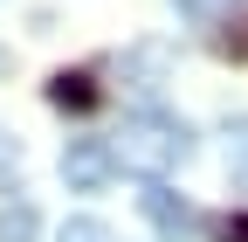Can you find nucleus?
I'll return each instance as SVG.
<instances>
[{"label":"nucleus","instance_id":"0eeeda50","mask_svg":"<svg viewBox=\"0 0 248 242\" xmlns=\"http://www.w3.org/2000/svg\"><path fill=\"white\" fill-rule=\"evenodd\" d=\"M55 242H117V235H110V222H97V215H69V222L55 228Z\"/></svg>","mask_w":248,"mask_h":242},{"label":"nucleus","instance_id":"6e6552de","mask_svg":"<svg viewBox=\"0 0 248 242\" xmlns=\"http://www.w3.org/2000/svg\"><path fill=\"white\" fill-rule=\"evenodd\" d=\"M228 166H234V187H248V118H228Z\"/></svg>","mask_w":248,"mask_h":242},{"label":"nucleus","instance_id":"9d476101","mask_svg":"<svg viewBox=\"0 0 248 242\" xmlns=\"http://www.w3.org/2000/svg\"><path fill=\"white\" fill-rule=\"evenodd\" d=\"M207 235H221V242H248V207H234L228 222H214Z\"/></svg>","mask_w":248,"mask_h":242},{"label":"nucleus","instance_id":"20e7f679","mask_svg":"<svg viewBox=\"0 0 248 242\" xmlns=\"http://www.w3.org/2000/svg\"><path fill=\"white\" fill-rule=\"evenodd\" d=\"M48 104L69 111V118H83V111L104 104V90H97V76H90V69H55V76H48Z\"/></svg>","mask_w":248,"mask_h":242},{"label":"nucleus","instance_id":"39448f33","mask_svg":"<svg viewBox=\"0 0 248 242\" xmlns=\"http://www.w3.org/2000/svg\"><path fill=\"white\" fill-rule=\"evenodd\" d=\"M241 7H248V0H172V14L193 21V28H221V21H234Z\"/></svg>","mask_w":248,"mask_h":242},{"label":"nucleus","instance_id":"f257e3e1","mask_svg":"<svg viewBox=\"0 0 248 242\" xmlns=\"http://www.w3.org/2000/svg\"><path fill=\"white\" fill-rule=\"evenodd\" d=\"M110 153H117V173L166 180L172 166L193 159V132H186V118H172L159 104H138V111H124V125L110 132Z\"/></svg>","mask_w":248,"mask_h":242},{"label":"nucleus","instance_id":"423d86ee","mask_svg":"<svg viewBox=\"0 0 248 242\" xmlns=\"http://www.w3.org/2000/svg\"><path fill=\"white\" fill-rule=\"evenodd\" d=\"M35 235H42L35 201H7V207H0V242H35Z\"/></svg>","mask_w":248,"mask_h":242},{"label":"nucleus","instance_id":"7ed1b4c3","mask_svg":"<svg viewBox=\"0 0 248 242\" xmlns=\"http://www.w3.org/2000/svg\"><path fill=\"white\" fill-rule=\"evenodd\" d=\"M62 180H69V194H97L117 180V153L110 138H69V153H62Z\"/></svg>","mask_w":248,"mask_h":242},{"label":"nucleus","instance_id":"9b49d317","mask_svg":"<svg viewBox=\"0 0 248 242\" xmlns=\"http://www.w3.org/2000/svg\"><path fill=\"white\" fill-rule=\"evenodd\" d=\"M0 69H7V49H0Z\"/></svg>","mask_w":248,"mask_h":242},{"label":"nucleus","instance_id":"f03ea898","mask_svg":"<svg viewBox=\"0 0 248 242\" xmlns=\"http://www.w3.org/2000/svg\"><path fill=\"white\" fill-rule=\"evenodd\" d=\"M138 207H145V222L159 228L166 242H200V235L214 228V222H207V215H200V207L186 201L179 187H166V180H145V194H138Z\"/></svg>","mask_w":248,"mask_h":242},{"label":"nucleus","instance_id":"1a4fd4ad","mask_svg":"<svg viewBox=\"0 0 248 242\" xmlns=\"http://www.w3.org/2000/svg\"><path fill=\"white\" fill-rule=\"evenodd\" d=\"M214 49H221V55H234V63H248V21H234L228 35H214Z\"/></svg>","mask_w":248,"mask_h":242}]
</instances>
